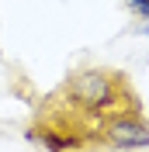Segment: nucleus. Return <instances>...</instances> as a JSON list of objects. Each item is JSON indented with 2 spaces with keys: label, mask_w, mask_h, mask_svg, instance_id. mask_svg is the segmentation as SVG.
Returning <instances> with one entry per match:
<instances>
[{
  "label": "nucleus",
  "mask_w": 149,
  "mask_h": 152,
  "mask_svg": "<svg viewBox=\"0 0 149 152\" xmlns=\"http://www.w3.org/2000/svg\"><path fill=\"white\" fill-rule=\"evenodd\" d=\"M28 142L42 145V149H73V145H80V138H73V135H56V132H45V128H42V135H38L35 128H31Z\"/></svg>",
  "instance_id": "obj_3"
},
{
  "label": "nucleus",
  "mask_w": 149,
  "mask_h": 152,
  "mask_svg": "<svg viewBox=\"0 0 149 152\" xmlns=\"http://www.w3.org/2000/svg\"><path fill=\"white\" fill-rule=\"evenodd\" d=\"M118 94H121V83L108 69H80L66 80V104L87 114L118 107Z\"/></svg>",
  "instance_id": "obj_1"
},
{
  "label": "nucleus",
  "mask_w": 149,
  "mask_h": 152,
  "mask_svg": "<svg viewBox=\"0 0 149 152\" xmlns=\"http://www.w3.org/2000/svg\"><path fill=\"white\" fill-rule=\"evenodd\" d=\"M104 142L111 149H149V124L135 107L114 111L111 121L104 124Z\"/></svg>",
  "instance_id": "obj_2"
},
{
  "label": "nucleus",
  "mask_w": 149,
  "mask_h": 152,
  "mask_svg": "<svg viewBox=\"0 0 149 152\" xmlns=\"http://www.w3.org/2000/svg\"><path fill=\"white\" fill-rule=\"evenodd\" d=\"M135 35H146L149 38V21H139V24H135Z\"/></svg>",
  "instance_id": "obj_5"
},
{
  "label": "nucleus",
  "mask_w": 149,
  "mask_h": 152,
  "mask_svg": "<svg viewBox=\"0 0 149 152\" xmlns=\"http://www.w3.org/2000/svg\"><path fill=\"white\" fill-rule=\"evenodd\" d=\"M125 7H128L139 21H149V0H125Z\"/></svg>",
  "instance_id": "obj_4"
}]
</instances>
